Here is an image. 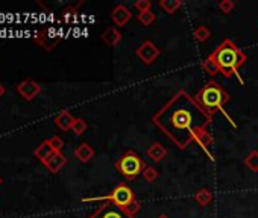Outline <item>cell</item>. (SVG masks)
Returning <instances> with one entry per match:
<instances>
[{
	"label": "cell",
	"mask_w": 258,
	"mask_h": 218,
	"mask_svg": "<svg viewBox=\"0 0 258 218\" xmlns=\"http://www.w3.org/2000/svg\"><path fill=\"white\" fill-rule=\"evenodd\" d=\"M211 121L212 115L184 90H180L152 117V123L180 150L187 149L196 141V137L211 124Z\"/></svg>",
	"instance_id": "1"
},
{
	"label": "cell",
	"mask_w": 258,
	"mask_h": 218,
	"mask_svg": "<svg viewBox=\"0 0 258 218\" xmlns=\"http://www.w3.org/2000/svg\"><path fill=\"white\" fill-rule=\"evenodd\" d=\"M246 55L242 52V49L237 47V44L232 39H225L220 42V46L214 50L204 62L202 70L208 73L210 76H216L222 73L225 77L236 76L238 82L243 85L244 80L240 76L238 70L246 62Z\"/></svg>",
	"instance_id": "2"
},
{
	"label": "cell",
	"mask_w": 258,
	"mask_h": 218,
	"mask_svg": "<svg viewBox=\"0 0 258 218\" xmlns=\"http://www.w3.org/2000/svg\"><path fill=\"white\" fill-rule=\"evenodd\" d=\"M194 99L202 105V108L210 115H214L216 112L220 111L228 118V121L232 124V127H237L236 123L232 121V118L230 117V114L224 109L225 105L230 102V96H228V93L220 86V83H218L216 80H208L202 86V88L198 91V94H196Z\"/></svg>",
	"instance_id": "3"
},
{
	"label": "cell",
	"mask_w": 258,
	"mask_h": 218,
	"mask_svg": "<svg viewBox=\"0 0 258 218\" xmlns=\"http://www.w3.org/2000/svg\"><path fill=\"white\" fill-rule=\"evenodd\" d=\"M111 202L117 205L118 208L124 209L131 215H136L142 209V203L137 202L134 191L129 188L126 184H118L110 194L100 196V197H90V199H82V202Z\"/></svg>",
	"instance_id": "4"
},
{
	"label": "cell",
	"mask_w": 258,
	"mask_h": 218,
	"mask_svg": "<svg viewBox=\"0 0 258 218\" xmlns=\"http://www.w3.org/2000/svg\"><path fill=\"white\" fill-rule=\"evenodd\" d=\"M116 170L123 174L128 181H136L143 170L146 168L144 161L134 152V150H126L118 161H116Z\"/></svg>",
	"instance_id": "5"
},
{
	"label": "cell",
	"mask_w": 258,
	"mask_h": 218,
	"mask_svg": "<svg viewBox=\"0 0 258 218\" xmlns=\"http://www.w3.org/2000/svg\"><path fill=\"white\" fill-rule=\"evenodd\" d=\"M90 218H136V215H131L111 202H104Z\"/></svg>",
	"instance_id": "6"
},
{
	"label": "cell",
	"mask_w": 258,
	"mask_h": 218,
	"mask_svg": "<svg viewBox=\"0 0 258 218\" xmlns=\"http://www.w3.org/2000/svg\"><path fill=\"white\" fill-rule=\"evenodd\" d=\"M136 55L140 58V61L146 65H150L155 62V59L161 55V50L158 46H155L152 41L146 39L144 42H142V44L138 46Z\"/></svg>",
	"instance_id": "7"
},
{
	"label": "cell",
	"mask_w": 258,
	"mask_h": 218,
	"mask_svg": "<svg viewBox=\"0 0 258 218\" xmlns=\"http://www.w3.org/2000/svg\"><path fill=\"white\" fill-rule=\"evenodd\" d=\"M17 93L28 102L34 100L41 93V85L32 79H24L17 85Z\"/></svg>",
	"instance_id": "8"
},
{
	"label": "cell",
	"mask_w": 258,
	"mask_h": 218,
	"mask_svg": "<svg viewBox=\"0 0 258 218\" xmlns=\"http://www.w3.org/2000/svg\"><path fill=\"white\" fill-rule=\"evenodd\" d=\"M60 36L58 35H55V32L54 30H40L38 33H36V36H35V41L38 42L40 46H42L44 47L48 52H50L58 42H60Z\"/></svg>",
	"instance_id": "9"
},
{
	"label": "cell",
	"mask_w": 258,
	"mask_h": 218,
	"mask_svg": "<svg viewBox=\"0 0 258 218\" xmlns=\"http://www.w3.org/2000/svg\"><path fill=\"white\" fill-rule=\"evenodd\" d=\"M132 18V12L129 11L128 6L124 5H117L112 11H111V20L116 26L123 27L129 20Z\"/></svg>",
	"instance_id": "10"
},
{
	"label": "cell",
	"mask_w": 258,
	"mask_h": 218,
	"mask_svg": "<svg viewBox=\"0 0 258 218\" xmlns=\"http://www.w3.org/2000/svg\"><path fill=\"white\" fill-rule=\"evenodd\" d=\"M122 38H123L122 32H120L117 27H114V26L106 27V29L102 32V35H100V39L105 42V44H106L108 47H116V46H118L120 42H122Z\"/></svg>",
	"instance_id": "11"
},
{
	"label": "cell",
	"mask_w": 258,
	"mask_h": 218,
	"mask_svg": "<svg viewBox=\"0 0 258 218\" xmlns=\"http://www.w3.org/2000/svg\"><path fill=\"white\" fill-rule=\"evenodd\" d=\"M66 164H67V158L62 155V152H55V153L44 162L46 168H48L50 173H58V171H61L62 167H66Z\"/></svg>",
	"instance_id": "12"
},
{
	"label": "cell",
	"mask_w": 258,
	"mask_h": 218,
	"mask_svg": "<svg viewBox=\"0 0 258 218\" xmlns=\"http://www.w3.org/2000/svg\"><path fill=\"white\" fill-rule=\"evenodd\" d=\"M74 156H76L82 164H87V162H90V161L94 158V149H93L90 144H87V143H82V144H79V146L76 147Z\"/></svg>",
	"instance_id": "13"
},
{
	"label": "cell",
	"mask_w": 258,
	"mask_h": 218,
	"mask_svg": "<svg viewBox=\"0 0 258 218\" xmlns=\"http://www.w3.org/2000/svg\"><path fill=\"white\" fill-rule=\"evenodd\" d=\"M73 123H74V117H73L68 111H61V112L55 117V124H56L61 130H64V132H67V130L72 129Z\"/></svg>",
	"instance_id": "14"
},
{
	"label": "cell",
	"mask_w": 258,
	"mask_h": 218,
	"mask_svg": "<svg viewBox=\"0 0 258 218\" xmlns=\"http://www.w3.org/2000/svg\"><path fill=\"white\" fill-rule=\"evenodd\" d=\"M55 153V150L52 149V146H50V143H49V140H46V141H42L36 149H35V152H34V155H35V158H38L42 164H44L52 155Z\"/></svg>",
	"instance_id": "15"
},
{
	"label": "cell",
	"mask_w": 258,
	"mask_h": 218,
	"mask_svg": "<svg viewBox=\"0 0 258 218\" xmlns=\"http://www.w3.org/2000/svg\"><path fill=\"white\" fill-rule=\"evenodd\" d=\"M148 156L154 162H161L167 156V149L161 143H152V146L148 149Z\"/></svg>",
	"instance_id": "16"
},
{
	"label": "cell",
	"mask_w": 258,
	"mask_h": 218,
	"mask_svg": "<svg viewBox=\"0 0 258 218\" xmlns=\"http://www.w3.org/2000/svg\"><path fill=\"white\" fill-rule=\"evenodd\" d=\"M196 143L204 149V152L210 156V159H211V161H214L212 155L210 153V146L212 144V137H211V134L208 132L206 129H205V130H202V132L196 137Z\"/></svg>",
	"instance_id": "17"
},
{
	"label": "cell",
	"mask_w": 258,
	"mask_h": 218,
	"mask_svg": "<svg viewBox=\"0 0 258 218\" xmlns=\"http://www.w3.org/2000/svg\"><path fill=\"white\" fill-rule=\"evenodd\" d=\"M212 193L208 190V188H200L196 194H194V202L199 205V206H208L211 202H212Z\"/></svg>",
	"instance_id": "18"
},
{
	"label": "cell",
	"mask_w": 258,
	"mask_h": 218,
	"mask_svg": "<svg viewBox=\"0 0 258 218\" xmlns=\"http://www.w3.org/2000/svg\"><path fill=\"white\" fill-rule=\"evenodd\" d=\"M158 5H160V8L164 12H167V14H175L182 6V2H181V0H161Z\"/></svg>",
	"instance_id": "19"
},
{
	"label": "cell",
	"mask_w": 258,
	"mask_h": 218,
	"mask_svg": "<svg viewBox=\"0 0 258 218\" xmlns=\"http://www.w3.org/2000/svg\"><path fill=\"white\" fill-rule=\"evenodd\" d=\"M142 176H143V179H144L148 184H154V182L158 179L160 173H158V170H156L155 167L146 165V168H144V170H143V173H142Z\"/></svg>",
	"instance_id": "20"
},
{
	"label": "cell",
	"mask_w": 258,
	"mask_h": 218,
	"mask_svg": "<svg viewBox=\"0 0 258 218\" xmlns=\"http://www.w3.org/2000/svg\"><path fill=\"white\" fill-rule=\"evenodd\" d=\"M193 35H194L196 41H199V42H205V41L211 36V30H210L206 26L200 24V26H198V27L193 30Z\"/></svg>",
	"instance_id": "21"
},
{
	"label": "cell",
	"mask_w": 258,
	"mask_h": 218,
	"mask_svg": "<svg viewBox=\"0 0 258 218\" xmlns=\"http://www.w3.org/2000/svg\"><path fill=\"white\" fill-rule=\"evenodd\" d=\"M244 164L249 170L252 171H258V150H252L246 158H244Z\"/></svg>",
	"instance_id": "22"
},
{
	"label": "cell",
	"mask_w": 258,
	"mask_h": 218,
	"mask_svg": "<svg viewBox=\"0 0 258 218\" xmlns=\"http://www.w3.org/2000/svg\"><path fill=\"white\" fill-rule=\"evenodd\" d=\"M87 127H88V124H87V121H85L84 118H74L72 130L76 135H84V132L87 130Z\"/></svg>",
	"instance_id": "23"
},
{
	"label": "cell",
	"mask_w": 258,
	"mask_h": 218,
	"mask_svg": "<svg viewBox=\"0 0 258 218\" xmlns=\"http://www.w3.org/2000/svg\"><path fill=\"white\" fill-rule=\"evenodd\" d=\"M155 14L152 12V11H148V12H142V14H138V17H137V20L143 24V26H150L154 21H155Z\"/></svg>",
	"instance_id": "24"
},
{
	"label": "cell",
	"mask_w": 258,
	"mask_h": 218,
	"mask_svg": "<svg viewBox=\"0 0 258 218\" xmlns=\"http://www.w3.org/2000/svg\"><path fill=\"white\" fill-rule=\"evenodd\" d=\"M134 8L142 14V12H148L150 11L152 8V2L150 0H137V2H134Z\"/></svg>",
	"instance_id": "25"
},
{
	"label": "cell",
	"mask_w": 258,
	"mask_h": 218,
	"mask_svg": "<svg viewBox=\"0 0 258 218\" xmlns=\"http://www.w3.org/2000/svg\"><path fill=\"white\" fill-rule=\"evenodd\" d=\"M236 8V3L232 2V0H222V2H219V9L224 12V14H231Z\"/></svg>",
	"instance_id": "26"
},
{
	"label": "cell",
	"mask_w": 258,
	"mask_h": 218,
	"mask_svg": "<svg viewBox=\"0 0 258 218\" xmlns=\"http://www.w3.org/2000/svg\"><path fill=\"white\" fill-rule=\"evenodd\" d=\"M49 143H50V146H52V149H54L55 152H61L62 147H64V141H62L60 137H52V138L49 140Z\"/></svg>",
	"instance_id": "27"
},
{
	"label": "cell",
	"mask_w": 258,
	"mask_h": 218,
	"mask_svg": "<svg viewBox=\"0 0 258 218\" xmlns=\"http://www.w3.org/2000/svg\"><path fill=\"white\" fill-rule=\"evenodd\" d=\"M74 14H76V6H72V8H68V9L64 11L62 18H64L66 21H70V20H72V15H74Z\"/></svg>",
	"instance_id": "28"
},
{
	"label": "cell",
	"mask_w": 258,
	"mask_h": 218,
	"mask_svg": "<svg viewBox=\"0 0 258 218\" xmlns=\"http://www.w3.org/2000/svg\"><path fill=\"white\" fill-rule=\"evenodd\" d=\"M4 93H5V88H4V85H2V83H0V97H2V96H4Z\"/></svg>",
	"instance_id": "29"
},
{
	"label": "cell",
	"mask_w": 258,
	"mask_h": 218,
	"mask_svg": "<svg viewBox=\"0 0 258 218\" xmlns=\"http://www.w3.org/2000/svg\"><path fill=\"white\" fill-rule=\"evenodd\" d=\"M156 218H170V217H167V215H164V214H161V215H158Z\"/></svg>",
	"instance_id": "30"
},
{
	"label": "cell",
	"mask_w": 258,
	"mask_h": 218,
	"mask_svg": "<svg viewBox=\"0 0 258 218\" xmlns=\"http://www.w3.org/2000/svg\"><path fill=\"white\" fill-rule=\"evenodd\" d=\"M2 182H4V181H2V178H0V185H2Z\"/></svg>",
	"instance_id": "31"
}]
</instances>
